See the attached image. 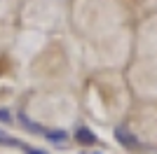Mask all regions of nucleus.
Segmentation results:
<instances>
[{"mask_svg":"<svg viewBox=\"0 0 157 154\" xmlns=\"http://www.w3.org/2000/svg\"><path fill=\"white\" fill-rule=\"evenodd\" d=\"M42 135H45L49 142H56V145H61V142L68 140V133H66L63 128H52V131H45Z\"/></svg>","mask_w":157,"mask_h":154,"instance_id":"f03ea898","label":"nucleus"},{"mask_svg":"<svg viewBox=\"0 0 157 154\" xmlns=\"http://www.w3.org/2000/svg\"><path fill=\"white\" fill-rule=\"evenodd\" d=\"M19 122L24 124V128L33 131V133H45V131H42V126H40V124H35V122H31V119H28L26 115H19Z\"/></svg>","mask_w":157,"mask_h":154,"instance_id":"20e7f679","label":"nucleus"},{"mask_svg":"<svg viewBox=\"0 0 157 154\" xmlns=\"http://www.w3.org/2000/svg\"><path fill=\"white\" fill-rule=\"evenodd\" d=\"M75 138H78L82 145H94V142H96V135L92 133V128H87V126H80L78 133H75Z\"/></svg>","mask_w":157,"mask_h":154,"instance_id":"7ed1b4c3","label":"nucleus"},{"mask_svg":"<svg viewBox=\"0 0 157 154\" xmlns=\"http://www.w3.org/2000/svg\"><path fill=\"white\" fill-rule=\"evenodd\" d=\"M0 122L2 124H12V112L7 108H0Z\"/></svg>","mask_w":157,"mask_h":154,"instance_id":"39448f33","label":"nucleus"},{"mask_svg":"<svg viewBox=\"0 0 157 154\" xmlns=\"http://www.w3.org/2000/svg\"><path fill=\"white\" fill-rule=\"evenodd\" d=\"M115 138H117V142H120V145H124L127 149H136V145H138L136 138H134L124 126H117V128H115Z\"/></svg>","mask_w":157,"mask_h":154,"instance_id":"f257e3e1","label":"nucleus"},{"mask_svg":"<svg viewBox=\"0 0 157 154\" xmlns=\"http://www.w3.org/2000/svg\"><path fill=\"white\" fill-rule=\"evenodd\" d=\"M26 154H45V152L38 149V147H26Z\"/></svg>","mask_w":157,"mask_h":154,"instance_id":"423d86ee","label":"nucleus"},{"mask_svg":"<svg viewBox=\"0 0 157 154\" xmlns=\"http://www.w3.org/2000/svg\"><path fill=\"white\" fill-rule=\"evenodd\" d=\"M92 154H96V152H92Z\"/></svg>","mask_w":157,"mask_h":154,"instance_id":"0eeeda50","label":"nucleus"}]
</instances>
